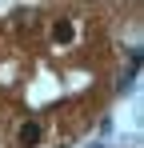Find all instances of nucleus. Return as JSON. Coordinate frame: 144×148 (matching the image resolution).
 <instances>
[{"instance_id": "f257e3e1", "label": "nucleus", "mask_w": 144, "mask_h": 148, "mask_svg": "<svg viewBox=\"0 0 144 148\" xmlns=\"http://www.w3.org/2000/svg\"><path fill=\"white\" fill-rule=\"evenodd\" d=\"M40 140V124H24L20 128V144H36Z\"/></svg>"}, {"instance_id": "f03ea898", "label": "nucleus", "mask_w": 144, "mask_h": 148, "mask_svg": "<svg viewBox=\"0 0 144 148\" xmlns=\"http://www.w3.org/2000/svg\"><path fill=\"white\" fill-rule=\"evenodd\" d=\"M52 36H56L60 44H68V40H72V24H68V20H56V28H52Z\"/></svg>"}]
</instances>
